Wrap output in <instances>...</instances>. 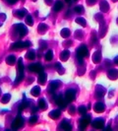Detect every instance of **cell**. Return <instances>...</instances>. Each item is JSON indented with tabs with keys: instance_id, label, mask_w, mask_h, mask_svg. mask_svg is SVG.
I'll return each mask as SVG.
<instances>
[{
	"instance_id": "6da1fadb",
	"label": "cell",
	"mask_w": 118,
	"mask_h": 131,
	"mask_svg": "<svg viewBox=\"0 0 118 131\" xmlns=\"http://www.w3.org/2000/svg\"><path fill=\"white\" fill-rule=\"evenodd\" d=\"M89 51H88V49L87 48L85 47V46H82V47H80V48H78V50H77V55H78V57H79V60L82 62V60L84 57H86V56H88V53Z\"/></svg>"
},
{
	"instance_id": "7a4b0ae2",
	"label": "cell",
	"mask_w": 118,
	"mask_h": 131,
	"mask_svg": "<svg viewBox=\"0 0 118 131\" xmlns=\"http://www.w3.org/2000/svg\"><path fill=\"white\" fill-rule=\"evenodd\" d=\"M92 124H93V126H94V128H102L103 125H104V121L100 118H96L93 121Z\"/></svg>"
},
{
	"instance_id": "3957f363",
	"label": "cell",
	"mask_w": 118,
	"mask_h": 131,
	"mask_svg": "<svg viewBox=\"0 0 118 131\" xmlns=\"http://www.w3.org/2000/svg\"><path fill=\"white\" fill-rule=\"evenodd\" d=\"M108 77L111 80H116L118 78V70L117 69H111L108 72Z\"/></svg>"
},
{
	"instance_id": "277c9868",
	"label": "cell",
	"mask_w": 118,
	"mask_h": 131,
	"mask_svg": "<svg viewBox=\"0 0 118 131\" xmlns=\"http://www.w3.org/2000/svg\"><path fill=\"white\" fill-rule=\"evenodd\" d=\"M80 129H84L89 123H90V116H87V117H83V119L80 120Z\"/></svg>"
},
{
	"instance_id": "5b68a950",
	"label": "cell",
	"mask_w": 118,
	"mask_h": 131,
	"mask_svg": "<svg viewBox=\"0 0 118 131\" xmlns=\"http://www.w3.org/2000/svg\"><path fill=\"white\" fill-rule=\"evenodd\" d=\"M29 68H30L31 71H35V72L42 71V66L40 64H32V65H30Z\"/></svg>"
},
{
	"instance_id": "8992f818",
	"label": "cell",
	"mask_w": 118,
	"mask_h": 131,
	"mask_svg": "<svg viewBox=\"0 0 118 131\" xmlns=\"http://www.w3.org/2000/svg\"><path fill=\"white\" fill-rule=\"evenodd\" d=\"M94 110H95L96 112H98V113L104 111V105L101 104V103H96L95 106H94Z\"/></svg>"
},
{
	"instance_id": "52a82bcc",
	"label": "cell",
	"mask_w": 118,
	"mask_h": 131,
	"mask_svg": "<svg viewBox=\"0 0 118 131\" xmlns=\"http://www.w3.org/2000/svg\"><path fill=\"white\" fill-rule=\"evenodd\" d=\"M93 59H94V63H98V62L100 61V59H101V54H100L99 51H96V52L94 53V55L93 56Z\"/></svg>"
},
{
	"instance_id": "ba28073f",
	"label": "cell",
	"mask_w": 118,
	"mask_h": 131,
	"mask_svg": "<svg viewBox=\"0 0 118 131\" xmlns=\"http://www.w3.org/2000/svg\"><path fill=\"white\" fill-rule=\"evenodd\" d=\"M108 9H109L108 3H107L106 1H102V2L100 3V10H101L102 12H106Z\"/></svg>"
},
{
	"instance_id": "9c48e42d",
	"label": "cell",
	"mask_w": 118,
	"mask_h": 131,
	"mask_svg": "<svg viewBox=\"0 0 118 131\" xmlns=\"http://www.w3.org/2000/svg\"><path fill=\"white\" fill-rule=\"evenodd\" d=\"M66 99L69 101V102H72L74 99H75V93L73 91H68L66 93Z\"/></svg>"
},
{
	"instance_id": "30bf717a",
	"label": "cell",
	"mask_w": 118,
	"mask_h": 131,
	"mask_svg": "<svg viewBox=\"0 0 118 131\" xmlns=\"http://www.w3.org/2000/svg\"><path fill=\"white\" fill-rule=\"evenodd\" d=\"M20 123H23V119L20 118V117H18V118L14 121V124H13V126H14L15 128H18L19 126H22V124H20Z\"/></svg>"
},
{
	"instance_id": "8fae6325",
	"label": "cell",
	"mask_w": 118,
	"mask_h": 131,
	"mask_svg": "<svg viewBox=\"0 0 118 131\" xmlns=\"http://www.w3.org/2000/svg\"><path fill=\"white\" fill-rule=\"evenodd\" d=\"M62 127H63L64 129H66V130H70V129H71V125L69 124V121H67V120H64V121L62 122Z\"/></svg>"
},
{
	"instance_id": "7c38bea8",
	"label": "cell",
	"mask_w": 118,
	"mask_h": 131,
	"mask_svg": "<svg viewBox=\"0 0 118 131\" xmlns=\"http://www.w3.org/2000/svg\"><path fill=\"white\" fill-rule=\"evenodd\" d=\"M45 80H46V75H45L44 73H41V74H40V76H39L38 82L41 84V85H43V83L45 82Z\"/></svg>"
},
{
	"instance_id": "4fadbf2b",
	"label": "cell",
	"mask_w": 118,
	"mask_h": 131,
	"mask_svg": "<svg viewBox=\"0 0 118 131\" xmlns=\"http://www.w3.org/2000/svg\"><path fill=\"white\" fill-rule=\"evenodd\" d=\"M49 115H50V117H52V118L55 119V118H57L59 115H60V111H59V110H54V111L50 112Z\"/></svg>"
},
{
	"instance_id": "5bb4252c",
	"label": "cell",
	"mask_w": 118,
	"mask_h": 131,
	"mask_svg": "<svg viewBox=\"0 0 118 131\" xmlns=\"http://www.w3.org/2000/svg\"><path fill=\"white\" fill-rule=\"evenodd\" d=\"M62 7H63V4H62V2L61 1H56V4H55V7H54V10L55 11H59V10H61L62 9Z\"/></svg>"
},
{
	"instance_id": "9a60e30c",
	"label": "cell",
	"mask_w": 118,
	"mask_h": 131,
	"mask_svg": "<svg viewBox=\"0 0 118 131\" xmlns=\"http://www.w3.org/2000/svg\"><path fill=\"white\" fill-rule=\"evenodd\" d=\"M39 93H40V90H39V88L38 87H35L33 90H32V95L33 96H38L39 95Z\"/></svg>"
},
{
	"instance_id": "2e32d148",
	"label": "cell",
	"mask_w": 118,
	"mask_h": 131,
	"mask_svg": "<svg viewBox=\"0 0 118 131\" xmlns=\"http://www.w3.org/2000/svg\"><path fill=\"white\" fill-rule=\"evenodd\" d=\"M68 57H69V51L67 50H65V51H63V54H62V56H61V58L64 60V61H66V60L68 59Z\"/></svg>"
},
{
	"instance_id": "e0dca14e",
	"label": "cell",
	"mask_w": 118,
	"mask_h": 131,
	"mask_svg": "<svg viewBox=\"0 0 118 131\" xmlns=\"http://www.w3.org/2000/svg\"><path fill=\"white\" fill-rule=\"evenodd\" d=\"M39 107H41V108H43V109H46V103H45V101L43 100V99H41L40 101H39Z\"/></svg>"
},
{
	"instance_id": "ac0fdd59",
	"label": "cell",
	"mask_w": 118,
	"mask_h": 131,
	"mask_svg": "<svg viewBox=\"0 0 118 131\" xmlns=\"http://www.w3.org/2000/svg\"><path fill=\"white\" fill-rule=\"evenodd\" d=\"M15 59H16L15 56L11 55V56H9V57L7 58V63L10 64V65H11V64H14V63H15Z\"/></svg>"
},
{
	"instance_id": "d6986e66",
	"label": "cell",
	"mask_w": 118,
	"mask_h": 131,
	"mask_svg": "<svg viewBox=\"0 0 118 131\" xmlns=\"http://www.w3.org/2000/svg\"><path fill=\"white\" fill-rule=\"evenodd\" d=\"M52 57H53V53H52V51H51V50H49V51L47 52L46 56H45V59H46L47 61H49V60L52 59Z\"/></svg>"
},
{
	"instance_id": "ffe728a7",
	"label": "cell",
	"mask_w": 118,
	"mask_h": 131,
	"mask_svg": "<svg viewBox=\"0 0 118 131\" xmlns=\"http://www.w3.org/2000/svg\"><path fill=\"white\" fill-rule=\"evenodd\" d=\"M69 34H70V32H69V30H67V29H64V30L61 32V35L63 36V37H67V36H69Z\"/></svg>"
},
{
	"instance_id": "44dd1931",
	"label": "cell",
	"mask_w": 118,
	"mask_h": 131,
	"mask_svg": "<svg viewBox=\"0 0 118 131\" xmlns=\"http://www.w3.org/2000/svg\"><path fill=\"white\" fill-rule=\"evenodd\" d=\"M76 22L78 23V24L82 25V26H86V21H85V19H83V18H78L77 20H76Z\"/></svg>"
},
{
	"instance_id": "7402d4cb",
	"label": "cell",
	"mask_w": 118,
	"mask_h": 131,
	"mask_svg": "<svg viewBox=\"0 0 118 131\" xmlns=\"http://www.w3.org/2000/svg\"><path fill=\"white\" fill-rule=\"evenodd\" d=\"M86 111H87V109L85 108V107H81L79 108V112H80V114H82V115H84V114L86 113Z\"/></svg>"
},
{
	"instance_id": "603a6c76",
	"label": "cell",
	"mask_w": 118,
	"mask_h": 131,
	"mask_svg": "<svg viewBox=\"0 0 118 131\" xmlns=\"http://www.w3.org/2000/svg\"><path fill=\"white\" fill-rule=\"evenodd\" d=\"M32 21H33V20H32V17H31V16H28L27 19H26V22L30 25V26H32V25H33V22H32Z\"/></svg>"
},
{
	"instance_id": "cb8c5ba5",
	"label": "cell",
	"mask_w": 118,
	"mask_h": 131,
	"mask_svg": "<svg viewBox=\"0 0 118 131\" xmlns=\"http://www.w3.org/2000/svg\"><path fill=\"white\" fill-rule=\"evenodd\" d=\"M9 98H10V97H9V96H8V95H6V97H5V98L3 97V100H2V103H5V104H6V103H8V102H9V100H8Z\"/></svg>"
},
{
	"instance_id": "d4e9b609",
	"label": "cell",
	"mask_w": 118,
	"mask_h": 131,
	"mask_svg": "<svg viewBox=\"0 0 118 131\" xmlns=\"http://www.w3.org/2000/svg\"><path fill=\"white\" fill-rule=\"evenodd\" d=\"M75 11H76V12H78L79 14H80V13H82L83 9L81 8V7H76V8H75Z\"/></svg>"
},
{
	"instance_id": "484cf974",
	"label": "cell",
	"mask_w": 118,
	"mask_h": 131,
	"mask_svg": "<svg viewBox=\"0 0 118 131\" xmlns=\"http://www.w3.org/2000/svg\"><path fill=\"white\" fill-rule=\"evenodd\" d=\"M36 116H35V115H34V116H33V117H32V119H31V123H34V122H35V121H36Z\"/></svg>"
},
{
	"instance_id": "4316f807",
	"label": "cell",
	"mask_w": 118,
	"mask_h": 131,
	"mask_svg": "<svg viewBox=\"0 0 118 131\" xmlns=\"http://www.w3.org/2000/svg\"><path fill=\"white\" fill-rule=\"evenodd\" d=\"M114 63H115V64H117V65H118V56L116 57V58H115V59H114Z\"/></svg>"
},
{
	"instance_id": "83f0119b",
	"label": "cell",
	"mask_w": 118,
	"mask_h": 131,
	"mask_svg": "<svg viewBox=\"0 0 118 131\" xmlns=\"http://www.w3.org/2000/svg\"><path fill=\"white\" fill-rule=\"evenodd\" d=\"M8 1H9L10 3H15V2H16L17 0H8Z\"/></svg>"
},
{
	"instance_id": "f1b7e54d",
	"label": "cell",
	"mask_w": 118,
	"mask_h": 131,
	"mask_svg": "<svg viewBox=\"0 0 118 131\" xmlns=\"http://www.w3.org/2000/svg\"><path fill=\"white\" fill-rule=\"evenodd\" d=\"M66 1H67V2H69V1H70V0H66Z\"/></svg>"
},
{
	"instance_id": "f546056e",
	"label": "cell",
	"mask_w": 118,
	"mask_h": 131,
	"mask_svg": "<svg viewBox=\"0 0 118 131\" xmlns=\"http://www.w3.org/2000/svg\"><path fill=\"white\" fill-rule=\"evenodd\" d=\"M112 1H114V2H115V1H117V0H112Z\"/></svg>"
},
{
	"instance_id": "4dcf8cb0",
	"label": "cell",
	"mask_w": 118,
	"mask_h": 131,
	"mask_svg": "<svg viewBox=\"0 0 118 131\" xmlns=\"http://www.w3.org/2000/svg\"><path fill=\"white\" fill-rule=\"evenodd\" d=\"M117 23H118V21H117Z\"/></svg>"
},
{
	"instance_id": "1f68e13d",
	"label": "cell",
	"mask_w": 118,
	"mask_h": 131,
	"mask_svg": "<svg viewBox=\"0 0 118 131\" xmlns=\"http://www.w3.org/2000/svg\"><path fill=\"white\" fill-rule=\"evenodd\" d=\"M75 1H76V0H75Z\"/></svg>"
}]
</instances>
